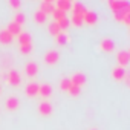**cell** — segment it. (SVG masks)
I'll use <instances>...</instances> for the list:
<instances>
[{
	"mask_svg": "<svg viewBox=\"0 0 130 130\" xmlns=\"http://www.w3.org/2000/svg\"><path fill=\"white\" fill-rule=\"evenodd\" d=\"M69 80H71V84H72V86H77V87H81V86L84 84V75L80 74V72L74 74Z\"/></svg>",
	"mask_w": 130,
	"mask_h": 130,
	"instance_id": "6da1fadb",
	"label": "cell"
},
{
	"mask_svg": "<svg viewBox=\"0 0 130 130\" xmlns=\"http://www.w3.org/2000/svg\"><path fill=\"white\" fill-rule=\"evenodd\" d=\"M6 80L11 83V84H14V86H17V84H20V75H19V72L17 71H9L8 72V75H6Z\"/></svg>",
	"mask_w": 130,
	"mask_h": 130,
	"instance_id": "7a4b0ae2",
	"label": "cell"
},
{
	"mask_svg": "<svg viewBox=\"0 0 130 130\" xmlns=\"http://www.w3.org/2000/svg\"><path fill=\"white\" fill-rule=\"evenodd\" d=\"M44 61L47 64H55L58 61V52L57 51H49L46 55H44Z\"/></svg>",
	"mask_w": 130,
	"mask_h": 130,
	"instance_id": "3957f363",
	"label": "cell"
},
{
	"mask_svg": "<svg viewBox=\"0 0 130 130\" xmlns=\"http://www.w3.org/2000/svg\"><path fill=\"white\" fill-rule=\"evenodd\" d=\"M37 93H38V84L34 83V81H31V83L26 86V95H28V96H34V95H37Z\"/></svg>",
	"mask_w": 130,
	"mask_h": 130,
	"instance_id": "277c9868",
	"label": "cell"
},
{
	"mask_svg": "<svg viewBox=\"0 0 130 130\" xmlns=\"http://www.w3.org/2000/svg\"><path fill=\"white\" fill-rule=\"evenodd\" d=\"M116 60H118V63H121V66H125V64L128 63V54L125 51H121V52L116 54Z\"/></svg>",
	"mask_w": 130,
	"mask_h": 130,
	"instance_id": "5b68a950",
	"label": "cell"
},
{
	"mask_svg": "<svg viewBox=\"0 0 130 130\" xmlns=\"http://www.w3.org/2000/svg\"><path fill=\"white\" fill-rule=\"evenodd\" d=\"M38 93L41 95V96H49L51 93H52V87L46 83V84H40L38 86Z\"/></svg>",
	"mask_w": 130,
	"mask_h": 130,
	"instance_id": "8992f818",
	"label": "cell"
},
{
	"mask_svg": "<svg viewBox=\"0 0 130 130\" xmlns=\"http://www.w3.org/2000/svg\"><path fill=\"white\" fill-rule=\"evenodd\" d=\"M11 40H12V35L6 29L0 31V43H2V44H8V43H11Z\"/></svg>",
	"mask_w": 130,
	"mask_h": 130,
	"instance_id": "52a82bcc",
	"label": "cell"
},
{
	"mask_svg": "<svg viewBox=\"0 0 130 130\" xmlns=\"http://www.w3.org/2000/svg\"><path fill=\"white\" fill-rule=\"evenodd\" d=\"M19 44L23 46V44H31V35L28 32H20L19 34Z\"/></svg>",
	"mask_w": 130,
	"mask_h": 130,
	"instance_id": "ba28073f",
	"label": "cell"
},
{
	"mask_svg": "<svg viewBox=\"0 0 130 130\" xmlns=\"http://www.w3.org/2000/svg\"><path fill=\"white\" fill-rule=\"evenodd\" d=\"M6 109H9V110H14V109H17V106H19V100H17V96H8V100H6Z\"/></svg>",
	"mask_w": 130,
	"mask_h": 130,
	"instance_id": "9c48e42d",
	"label": "cell"
},
{
	"mask_svg": "<svg viewBox=\"0 0 130 130\" xmlns=\"http://www.w3.org/2000/svg\"><path fill=\"white\" fill-rule=\"evenodd\" d=\"M37 72H38V69H37V64L35 63H28L26 64V74L29 77H35Z\"/></svg>",
	"mask_w": 130,
	"mask_h": 130,
	"instance_id": "30bf717a",
	"label": "cell"
},
{
	"mask_svg": "<svg viewBox=\"0 0 130 130\" xmlns=\"http://www.w3.org/2000/svg\"><path fill=\"white\" fill-rule=\"evenodd\" d=\"M54 8H55V5H54V3H51V2H43V3L40 5V11H41V12H44V14L52 12V11H54Z\"/></svg>",
	"mask_w": 130,
	"mask_h": 130,
	"instance_id": "8fae6325",
	"label": "cell"
},
{
	"mask_svg": "<svg viewBox=\"0 0 130 130\" xmlns=\"http://www.w3.org/2000/svg\"><path fill=\"white\" fill-rule=\"evenodd\" d=\"M83 22H87L89 25H93L95 22H96V15L93 14V12H90V11H87L84 15H83Z\"/></svg>",
	"mask_w": 130,
	"mask_h": 130,
	"instance_id": "7c38bea8",
	"label": "cell"
},
{
	"mask_svg": "<svg viewBox=\"0 0 130 130\" xmlns=\"http://www.w3.org/2000/svg\"><path fill=\"white\" fill-rule=\"evenodd\" d=\"M38 110H40V113H41V115H49V113L52 112V107H51V104H49V103H44V101H43V103L40 104Z\"/></svg>",
	"mask_w": 130,
	"mask_h": 130,
	"instance_id": "4fadbf2b",
	"label": "cell"
},
{
	"mask_svg": "<svg viewBox=\"0 0 130 130\" xmlns=\"http://www.w3.org/2000/svg\"><path fill=\"white\" fill-rule=\"evenodd\" d=\"M55 8L64 12V11H68V9H71V8H72V3H71V2H57Z\"/></svg>",
	"mask_w": 130,
	"mask_h": 130,
	"instance_id": "5bb4252c",
	"label": "cell"
},
{
	"mask_svg": "<svg viewBox=\"0 0 130 130\" xmlns=\"http://www.w3.org/2000/svg\"><path fill=\"white\" fill-rule=\"evenodd\" d=\"M6 31H8L11 35H15V34L19 35V34L22 32V31H20V26H19V25H15L14 22H12V23H9V26H8V29H6Z\"/></svg>",
	"mask_w": 130,
	"mask_h": 130,
	"instance_id": "9a60e30c",
	"label": "cell"
},
{
	"mask_svg": "<svg viewBox=\"0 0 130 130\" xmlns=\"http://www.w3.org/2000/svg\"><path fill=\"white\" fill-rule=\"evenodd\" d=\"M34 19H35V22H37V23H44V22H46V14H44V12H41V11L38 9V11L34 14Z\"/></svg>",
	"mask_w": 130,
	"mask_h": 130,
	"instance_id": "2e32d148",
	"label": "cell"
},
{
	"mask_svg": "<svg viewBox=\"0 0 130 130\" xmlns=\"http://www.w3.org/2000/svg\"><path fill=\"white\" fill-rule=\"evenodd\" d=\"M55 23L58 25V28H60V31H61V29H66V28L69 26V23H71V22H69V19H68V17H64V19H61V20H58V22H55Z\"/></svg>",
	"mask_w": 130,
	"mask_h": 130,
	"instance_id": "e0dca14e",
	"label": "cell"
},
{
	"mask_svg": "<svg viewBox=\"0 0 130 130\" xmlns=\"http://www.w3.org/2000/svg\"><path fill=\"white\" fill-rule=\"evenodd\" d=\"M71 86H72V84H71V80H69V78H63L61 83H60V87H61L63 90H66V92L71 89Z\"/></svg>",
	"mask_w": 130,
	"mask_h": 130,
	"instance_id": "ac0fdd59",
	"label": "cell"
},
{
	"mask_svg": "<svg viewBox=\"0 0 130 130\" xmlns=\"http://www.w3.org/2000/svg\"><path fill=\"white\" fill-rule=\"evenodd\" d=\"M52 14H54V19H55V22H58V20H61V19H64V17H66V14H64L63 11H60V9H57V8H54Z\"/></svg>",
	"mask_w": 130,
	"mask_h": 130,
	"instance_id": "d6986e66",
	"label": "cell"
},
{
	"mask_svg": "<svg viewBox=\"0 0 130 130\" xmlns=\"http://www.w3.org/2000/svg\"><path fill=\"white\" fill-rule=\"evenodd\" d=\"M122 75H124V69H122V68L118 66V68L113 69V78H115V80H121Z\"/></svg>",
	"mask_w": 130,
	"mask_h": 130,
	"instance_id": "ffe728a7",
	"label": "cell"
},
{
	"mask_svg": "<svg viewBox=\"0 0 130 130\" xmlns=\"http://www.w3.org/2000/svg\"><path fill=\"white\" fill-rule=\"evenodd\" d=\"M55 38H57L58 44H64V43H66V40H68V35L64 34V32H60L58 35H55Z\"/></svg>",
	"mask_w": 130,
	"mask_h": 130,
	"instance_id": "44dd1931",
	"label": "cell"
},
{
	"mask_svg": "<svg viewBox=\"0 0 130 130\" xmlns=\"http://www.w3.org/2000/svg\"><path fill=\"white\" fill-rule=\"evenodd\" d=\"M49 31H51V34L52 35H58L61 31H60V28H58V25L54 22V23H51V26H49Z\"/></svg>",
	"mask_w": 130,
	"mask_h": 130,
	"instance_id": "7402d4cb",
	"label": "cell"
},
{
	"mask_svg": "<svg viewBox=\"0 0 130 130\" xmlns=\"http://www.w3.org/2000/svg\"><path fill=\"white\" fill-rule=\"evenodd\" d=\"M14 23L19 25V26L23 25V23H25V15H23V14H17V15L14 17Z\"/></svg>",
	"mask_w": 130,
	"mask_h": 130,
	"instance_id": "603a6c76",
	"label": "cell"
},
{
	"mask_svg": "<svg viewBox=\"0 0 130 130\" xmlns=\"http://www.w3.org/2000/svg\"><path fill=\"white\" fill-rule=\"evenodd\" d=\"M103 49L104 51H112L113 49V43L110 40H103Z\"/></svg>",
	"mask_w": 130,
	"mask_h": 130,
	"instance_id": "cb8c5ba5",
	"label": "cell"
},
{
	"mask_svg": "<svg viewBox=\"0 0 130 130\" xmlns=\"http://www.w3.org/2000/svg\"><path fill=\"white\" fill-rule=\"evenodd\" d=\"M72 23H74V25H77V26L83 25V17H81V15H77V14H74V17H72Z\"/></svg>",
	"mask_w": 130,
	"mask_h": 130,
	"instance_id": "d4e9b609",
	"label": "cell"
},
{
	"mask_svg": "<svg viewBox=\"0 0 130 130\" xmlns=\"http://www.w3.org/2000/svg\"><path fill=\"white\" fill-rule=\"evenodd\" d=\"M31 49H32V44H23V46H20V52H23V54H28Z\"/></svg>",
	"mask_w": 130,
	"mask_h": 130,
	"instance_id": "484cf974",
	"label": "cell"
},
{
	"mask_svg": "<svg viewBox=\"0 0 130 130\" xmlns=\"http://www.w3.org/2000/svg\"><path fill=\"white\" fill-rule=\"evenodd\" d=\"M78 90H80V87H77V86H71V89H69L68 92L72 93V95H78Z\"/></svg>",
	"mask_w": 130,
	"mask_h": 130,
	"instance_id": "4316f807",
	"label": "cell"
},
{
	"mask_svg": "<svg viewBox=\"0 0 130 130\" xmlns=\"http://www.w3.org/2000/svg\"><path fill=\"white\" fill-rule=\"evenodd\" d=\"M9 5H11V6H14V9H19V6H22V5H20L19 2H11Z\"/></svg>",
	"mask_w": 130,
	"mask_h": 130,
	"instance_id": "83f0119b",
	"label": "cell"
},
{
	"mask_svg": "<svg viewBox=\"0 0 130 130\" xmlns=\"http://www.w3.org/2000/svg\"><path fill=\"white\" fill-rule=\"evenodd\" d=\"M90 130H96V128H90Z\"/></svg>",
	"mask_w": 130,
	"mask_h": 130,
	"instance_id": "f1b7e54d",
	"label": "cell"
}]
</instances>
